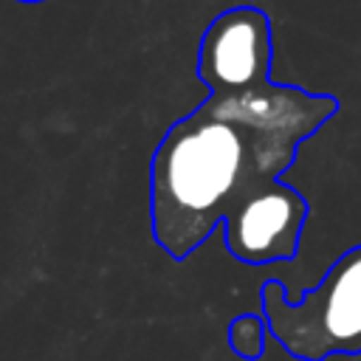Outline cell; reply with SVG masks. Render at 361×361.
<instances>
[{
	"mask_svg": "<svg viewBox=\"0 0 361 361\" xmlns=\"http://www.w3.org/2000/svg\"><path fill=\"white\" fill-rule=\"evenodd\" d=\"M336 113V96L274 79L209 90V99L178 118L152 152L155 243L172 259H186L234 209L279 183L299 147Z\"/></svg>",
	"mask_w": 361,
	"mask_h": 361,
	"instance_id": "cell-1",
	"label": "cell"
},
{
	"mask_svg": "<svg viewBox=\"0 0 361 361\" xmlns=\"http://www.w3.org/2000/svg\"><path fill=\"white\" fill-rule=\"evenodd\" d=\"M262 319L299 361L361 353V245L344 251L322 282L290 302L285 288L271 279L262 285Z\"/></svg>",
	"mask_w": 361,
	"mask_h": 361,
	"instance_id": "cell-2",
	"label": "cell"
},
{
	"mask_svg": "<svg viewBox=\"0 0 361 361\" xmlns=\"http://www.w3.org/2000/svg\"><path fill=\"white\" fill-rule=\"evenodd\" d=\"M271 20L257 6H234L217 14L197 45L195 73L209 90L251 87L271 79Z\"/></svg>",
	"mask_w": 361,
	"mask_h": 361,
	"instance_id": "cell-3",
	"label": "cell"
},
{
	"mask_svg": "<svg viewBox=\"0 0 361 361\" xmlns=\"http://www.w3.org/2000/svg\"><path fill=\"white\" fill-rule=\"evenodd\" d=\"M305 220L307 200L293 186L274 183L234 209L220 228L231 257L248 265H268L299 254Z\"/></svg>",
	"mask_w": 361,
	"mask_h": 361,
	"instance_id": "cell-4",
	"label": "cell"
},
{
	"mask_svg": "<svg viewBox=\"0 0 361 361\" xmlns=\"http://www.w3.org/2000/svg\"><path fill=\"white\" fill-rule=\"evenodd\" d=\"M265 333H268L265 319H259V316H237L231 322V327H228V344L240 358L257 361L262 355V347H265Z\"/></svg>",
	"mask_w": 361,
	"mask_h": 361,
	"instance_id": "cell-5",
	"label": "cell"
},
{
	"mask_svg": "<svg viewBox=\"0 0 361 361\" xmlns=\"http://www.w3.org/2000/svg\"><path fill=\"white\" fill-rule=\"evenodd\" d=\"M17 3H39V0H17Z\"/></svg>",
	"mask_w": 361,
	"mask_h": 361,
	"instance_id": "cell-6",
	"label": "cell"
}]
</instances>
